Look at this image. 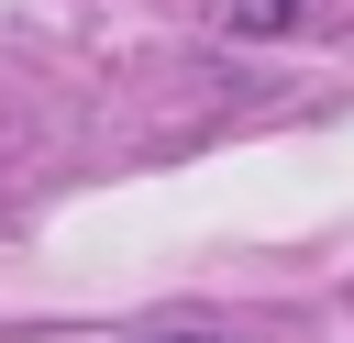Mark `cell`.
<instances>
[{"instance_id":"1","label":"cell","mask_w":354,"mask_h":343,"mask_svg":"<svg viewBox=\"0 0 354 343\" xmlns=\"http://www.w3.org/2000/svg\"><path fill=\"white\" fill-rule=\"evenodd\" d=\"M210 22H232V33H288L299 0H210Z\"/></svg>"},{"instance_id":"2","label":"cell","mask_w":354,"mask_h":343,"mask_svg":"<svg viewBox=\"0 0 354 343\" xmlns=\"http://www.w3.org/2000/svg\"><path fill=\"white\" fill-rule=\"evenodd\" d=\"M144 343H221V332H144Z\"/></svg>"}]
</instances>
